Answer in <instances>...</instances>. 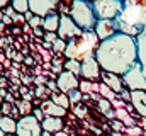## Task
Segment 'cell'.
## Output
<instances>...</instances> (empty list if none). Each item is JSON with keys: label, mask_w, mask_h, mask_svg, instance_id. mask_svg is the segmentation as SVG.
<instances>
[{"label": "cell", "mask_w": 146, "mask_h": 136, "mask_svg": "<svg viewBox=\"0 0 146 136\" xmlns=\"http://www.w3.org/2000/svg\"><path fill=\"white\" fill-rule=\"evenodd\" d=\"M99 105H100L102 111H109L110 109V101H107V99H100V101H99Z\"/></svg>", "instance_id": "obj_29"}, {"label": "cell", "mask_w": 146, "mask_h": 136, "mask_svg": "<svg viewBox=\"0 0 146 136\" xmlns=\"http://www.w3.org/2000/svg\"><path fill=\"white\" fill-rule=\"evenodd\" d=\"M42 126V131H48V133H60L63 129V121L61 117H54V116H46L41 123Z\"/></svg>", "instance_id": "obj_15"}, {"label": "cell", "mask_w": 146, "mask_h": 136, "mask_svg": "<svg viewBox=\"0 0 146 136\" xmlns=\"http://www.w3.org/2000/svg\"><path fill=\"white\" fill-rule=\"evenodd\" d=\"M66 95H68V99H70L72 104H76V102L82 99V95H83V94H82V90H80V89H73V90H70Z\"/></svg>", "instance_id": "obj_24"}, {"label": "cell", "mask_w": 146, "mask_h": 136, "mask_svg": "<svg viewBox=\"0 0 146 136\" xmlns=\"http://www.w3.org/2000/svg\"><path fill=\"white\" fill-rule=\"evenodd\" d=\"M10 2H12V0H0V9H2V10H5V9L10 5Z\"/></svg>", "instance_id": "obj_33"}, {"label": "cell", "mask_w": 146, "mask_h": 136, "mask_svg": "<svg viewBox=\"0 0 146 136\" xmlns=\"http://www.w3.org/2000/svg\"><path fill=\"white\" fill-rule=\"evenodd\" d=\"M145 136H146V133H145Z\"/></svg>", "instance_id": "obj_44"}, {"label": "cell", "mask_w": 146, "mask_h": 136, "mask_svg": "<svg viewBox=\"0 0 146 136\" xmlns=\"http://www.w3.org/2000/svg\"><path fill=\"white\" fill-rule=\"evenodd\" d=\"M3 15H5V12H3V10L0 9V22H2V19H3Z\"/></svg>", "instance_id": "obj_37"}, {"label": "cell", "mask_w": 146, "mask_h": 136, "mask_svg": "<svg viewBox=\"0 0 146 136\" xmlns=\"http://www.w3.org/2000/svg\"><path fill=\"white\" fill-rule=\"evenodd\" d=\"M0 70H2V65H0Z\"/></svg>", "instance_id": "obj_43"}, {"label": "cell", "mask_w": 146, "mask_h": 136, "mask_svg": "<svg viewBox=\"0 0 146 136\" xmlns=\"http://www.w3.org/2000/svg\"><path fill=\"white\" fill-rule=\"evenodd\" d=\"M114 21L117 24L119 33L138 37L139 34H143L146 31V9L143 5L129 0V2L124 3L122 12Z\"/></svg>", "instance_id": "obj_2"}, {"label": "cell", "mask_w": 146, "mask_h": 136, "mask_svg": "<svg viewBox=\"0 0 146 136\" xmlns=\"http://www.w3.org/2000/svg\"><path fill=\"white\" fill-rule=\"evenodd\" d=\"M10 7L17 12V14H26L29 12V0H12L10 2Z\"/></svg>", "instance_id": "obj_20"}, {"label": "cell", "mask_w": 146, "mask_h": 136, "mask_svg": "<svg viewBox=\"0 0 146 136\" xmlns=\"http://www.w3.org/2000/svg\"><path fill=\"white\" fill-rule=\"evenodd\" d=\"M34 34H36V36H42V37H44L46 31H44V29H41V27H36V29H34Z\"/></svg>", "instance_id": "obj_34"}, {"label": "cell", "mask_w": 146, "mask_h": 136, "mask_svg": "<svg viewBox=\"0 0 146 136\" xmlns=\"http://www.w3.org/2000/svg\"><path fill=\"white\" fill-rule=\"evenodd\" d=\"M2 116H3V114H2V107H0V119H2Z\"/></svg>", "instance_id": "obj_40"}, {"label": "cell", "mask_w": 146, "mask_h": 136, "mask_svg": "<svg viewBox=\"0 0 146 136\" xmlns=\"http://www.w3.org/2000/svg\"><path fill=\"white\" fill-rule=\"evenodd\" d=\"M5 136H17V135H5Z\"/></svg>", "instance_id": "obj_41"}, {"label": "cell", "mask_w": 146, "mask_h": 136, "mask_svg": "<svg viewBox=\"0 0 146 136\" xmlns=\"http://www.w3.org/2000/svg\"><path fill=\"white\" fill-rule=\"evenodd\" d=\"M121 78L122 83L131 90H146V68H143L139 63H136Z\"/></svg>", "instance_id": "obj_5"}, {"label": "cell", "mask_w": 146, "mask_h": 136, "mask_svg": "<svg viewBox=\"0 0 146 136\" xmlns=\"http://www.w3.org/2000/svg\"><path fill=\"white\" fill-rule=\"evenodd\" d=\"M100 77H102L104 83L109 87L110 90H114L115 94L122 92V85H124V83H122V78H121L119 75H115V73H109V71H102Z\"/></svg>", "instance_id": "obj_13"}, {"label": "cell", "mask_w": 146, "mask_h": 136, "mask_svg": "<svg viewBox=\"0 0 146 136\" xmlns=\"http://www.w3.org/2000/svg\"><path fill=\"white\" fill-rule=\"evenodd\" d=\"M0 107H2V114H3V116H10V114H9V111H10V105H9L7 102H2V105H0Z\"/></svg>", "instance_id": "obj_31"}, {"label": "cell", "mask_w": 146, "mask_h": 136, "mask_svg": "<svg viewBox=\"0 0 146 136\" xmlns=\"http://www.w3.org/2000/svg\"><path fill=\"white\" fill-rule=\"evenodd\" d=\"M3 12H5V15H9V17H10V19H14V17H15V15H17V12H15V10H14V9H12V7H10V5H9V7H7V9H5V10H3Z\"/></svg>", "instance_id": "obj_30"}, {"label": "cell", "mask_w": 146, "mask_h": 136, "mask_svg": "<svg viewBox=\"0 0 146 136\" xmlns=\"http://www.w3.org/2000/svg\"><path fill=\"white\" fill-rule=\"evenodd\" d=\"M0 136H5V133H3V131H2V129H0Z\"/></svg>", "instance_id": "obj_39"}, {"label": "cell", "mask_w": 146, "mask_h": 136, "mask_svg": "<svg viewBox=\"0 0 146 136\" xmlns=\"http://www.w3.org/2000/svg\"><path fill=\"white\" fill-rule=\"evenodd\" d=\"M68 15L82 31H94V27L99 21L92 9V3L85 2V0H72Z\"/></svg>", "instance_id": "obj_3"}, {"label": "cell", "mask_w": 146, "mask_h": 136, "mask_svg": "<svg viewBox=\"0 0 146 136\" xmlns=\"http://www.w3.org/2000/svg\"><path fill=\"white\" fill-rule=\"evenodd\" d=\"M94 33L97 34L99 41H106L110 36L119 33V29H117V24L114 19H99L95 27H94Z\"/></svg>", "instance_id": "obj_10"}, {"label": "cell", "mask_w": 146, "mask_h": 136, "mask_svg": "<svg viewBox=\"0 0 146 136\" xmlns=\"http://www.w3.org/2000/svg\"><path fill=\"white\" fill-rule=\"evenodd\" d=\"M41 136H51V133H48V131H42V135Z\"/></svg>", "instance_id": "obj_38"}, {"label": "cell", "mask_w": 146, "mask_h": 136, "mask_svg": "<svg viewBox=\"0 0 146 136\" xmlns=\"http://www.w3.org/2000/svg\"><path fill=\"white\" fill-rule=\"evenodd\" d=\"M131 104L138 111V114L146 117V90H131L129 92Z\"/></svg>", "instance_id": "obj_12"}, {"label": "cell", "mask_w": 146, "mask_h": 136, "mask_svg": "<svg viewBox=\"0 0 146 136\" xmlns=\"http://www.w3.org/2000/svg\"><path fill=\"white\" fill-rule=\"evenodd\" d=\"M56 39H58V33H46L44 34V41L49 43V44H53Z\"/></svg>", "instance_id": "obj_27"}, {"label": "cell", "mask_w": 146, "mask_h": 136, "mask_svg": "<svg viewBox=\"0 0 146 136\" xmlns=\"http://www.w3.org/2000/svg\"><path fill=\"white\" fill-rule=\"evenodd\" d=\"M51 101L54 102V104H58V105H61L63 109H68L70 107V99H68V95L66 94H63V92H53L51 94Z\"/></svg>", "instance_id": "obj_19"}, {"label": "cell", "mask_w": 146, "mask_h": 136, "mask_svg": "<svg viewBox=\"0 0 146 136\" xmlns=\"http://www.w3.org/2000/svg\"><path fill=\"white\" fill-rule=\"evenodd\" d=\"M60 14L58 10L56 12H51L49 15H46L42 19V29L46 33H58V27H60Z\"/></svg>", "instance_id": "obj_16"}, {"label": "cell", "mask_w": 146, "mask_h": 136, "mask_svg": "<svg viewBox=\"0 0 146 136\" xmlns=\"http://www.w3.org/2000/svg\"><path fill=\"white\" fill-rule=\"evenodd\" d=\"M27 24H29V27L36 29V27H39V26H42V17H39V15H33V19H31Z\"/></svg>", "instance_id": "obj_26"}, {"label": "cell", "mask_w": 146, "mask_h": 136, "mask_svg": "<svg viewBox=\"0 0 146 136\" xmlns=\"http://www.w3.org/2000/svg\"><path fill=\"white\" fill-rule=\"evenodd\" d=\"M78 85H80V80H78V77H76V75H73L72 71L65 70V71H61V73L58 75L56 87L60 89V92L68 94V92L73 90V89H78Z\"/></svg>", "instance_id": "obj_11"}, {"label": "cell", "mask_w": 146, "mask_h": 136, "mask_svg": "<svg viewBox=\"0 0 146 136\" xmlns=\"http://www.w3.org/2000/svg\"><path fill=\"white\" fill-rule=\"evenodd\" d=\"M14 104L19 107L17 111H21L22 116H29V114L34 111V109H33V104H31L29 101H17V102H14Z\"/></svg>", "instance_id": "obj_21"}, {"label": "cell", "mask_w": 146, "mask_h": 136, "mask_svg": "<svg viewBox=\"0 0 146 136\" xmlns=\"http://www.w3.org/2000/svg\"><path fill=\"white\" fill-rule=\"evenodd\" d=\"M90 3L97 19H115L124 9L122 0H92Z\"/></svg>", "instance_id": "obj_4"}, {"label": "cell", "mask_w": 146, "mask_h": 136, "mask_svg": "<svg viewBox=\"0 0 146 136\" xmlns=\"http://www.w3.org/2000/svg\"><path fill=\"white\" fill-rule=\"evenodd\" d=\"M0 129H2L5 135H15L17 121H15L12 116H2V119H0Z\"/></svg>", "instance_id": "obj_18"}, {"label": "cell", "mask_w": 146, "mask_h": 136, "mask_svg": "<svg viewBox=\"0 0 146 136\" xmlns=\"http://www.w3.org/2000/svg\"><path fill=\"white\" fill-rule=\"evenodd\" d=\"M17 136H41L42 135V126L33 114L29 116H22L17 121V129H15Z\"/></svg>", "instance_id": "obj_6"}, {"label": "cell", "mask_w": 146, "mask_h": 136, "mask_svg": "<svg viewBox=\"0 0 146 136\" xmlns=\"http://www.w3.org/2000/svg\"><path fill=\"white\" fill-rule=\"evenodd\" d=\"M46 116H54V117H63L66 114V109H63L61 105L54 104L53 101H44L41 102V107H39Z\"/></svg>", "instance_id": "obj_14"}, {"label": "cell", "mask_w": 146, "mask_h": 136, "mask_svg": "<svg viewBox=\"0 0 146 136\" xmlns=\"http://www.w3.org/2000/svg\"><path fill=\"white\" fill-rule=\"evenodd\" d=\"M117 114H119V116H121V117L127 123V124H133V119H131V117H127V116H126V112H122L121 109H117Z\"/></svg>", "instance_id": "obj_32"}, {"label": "cell", "mask_w": 146, "mask_h": 136, "mask_svg": "<svg viewBox=\"0 0 146 136\" xmlns=\"http://www.w3.org/2000/svg\"><path fill=\"white\" fill-rule=\"evenodd\" d=\"M68 71H72L73 75H76V77H80V68H82V63L78 61V60H68L66 63H65V67Z\"/></svg>", "instance_id": "obj_22"}, {"label": "cell", "mask_w": 146, "mask_h": 136, "mask_svg": "<svg viewBox=\"0 0 146 136\" xmlns=\"http://www.w3.org/2000/svg\"><path fill=\"white\" fill-rule=\"evenodd\" d=\"M99 92H100L107 101H114V99H115V92H114V90H110L106 83H99Z\"/></svg>", "instance_id": "obj_23"}, {"label": "cell", "mask_w": 146, "mask_h": 136, "mask_svg": "<svg viewBox=\"0 0 146 136\" xmlns=\"http://www.w3.org/2000/svg\"><path fill=\"white\" fill-rule=\"evenodd\" d=\"M60 15H61L60 17V27H58V37L60 39L68 43V41H72V39L83 34V31L73 22V19L68 14H60Z\"/></svg>", "instance_id": "obj_7"}, {"label": "cell", "mask_w": 146, "mask_h": 136, "mask_svg": "<svg viewBox=\"0 0 146 136\" xmlns=\"http://www.w3.org/2000/svg\"><path fill=\"white\" fill-rule=\"evenodd\" d=\"M33 116L36 117V119L39 121V123H42V119L46 117V114H44V112H42L41 109H34V111H33Z\"/></svg>", "instance_id": "obj_28"}, {"label": "cell", "mask_w": 146, "mask_h": 136, "mask_svg": "<svg viewBox=\"0 0 146 136\" xmlns=\"http://www.w3.org/2000/svg\"><path fill=\"white\" fill-rule=\"evenodd\" d=\"M82 68H80V77L83 80H97L102 73V68L99 65L95 55H90V56H85L82 61Z\"/></svg>", "instance_id": "obj_8"}, {"label": "cell", "mask_w": 146, "mask_h": 136, "mask_svg": "<svg viewBox=\"0 0 146 136\" xmlns=\"http://www.w3.org/2000/svg\"><path fill=\"white\" fill-rule=\"evenodd\" d=\"M2 22H3L5 26H7V24H14V21H12V19L9 17V15H3V19H2Z\"/></svg>", "instance_id": "obj_35"}, {"label": "cell", "mask_w": 146, "mask_h": 136, "mask_svg": "<svg viewBox=\"0 0 146 136\" xmlns=\"http://www.w3.org/2000/svg\"><path fill=\"white\" fill-rule=\"evenodd\" d=\"M95 58L102 71L115 73L122 77L138 63V46L136 37L124 33H117L109 39L100 41L95 49Z\"/></svg>", "instance_id": "obj_1"}, {"label": "cell", "mask_w": 146, "mask_h": 136, "mask_svg": "<svg viewBox=\"0 0 146 136\" xmlns=\"http://www.w3.org/2000/svg\"><path fill=\"white\" fill-rule=\"evenodd\" d=\"M122 2H124V3H126V2H129V0H122Z\"/></svg>", "instance_id": "obj_42"}, {"label": "cell", "mask_w": 146, "mask_h": 136, "mask_svg": "<svg viewBox=\"0 0 146 136\" xmlns=\"http://www.w3.org/2000/svg\"><path fill=\"white\" fill-rule=\"evenodd\" d=\"M136 46H138V63L146 68V31L136 37Z\"/></svg>", "instance_id": "obj_17"}, {"label": "cell", "mask_w": 146, "mask_h": 136, "mask_svg": "<svg viewBox=\"0 0 146 136\" xmlns=\"http://www.w3.org/2000/svg\"><path fill=\"white\" fill-rule=\"evenodd\" d=\"M133 2H136V3H139V5H143L146 9V0H133Z\"/></svg>", "instance_id": "obj_36"}, {"label": "cell", "mask_w": 146, "mask_h": 136, "mask_svg": "<svg viewBox=\"0 0 146 136\" xmlns=\"http://www.w3.org/2000/svg\"><path fill=\"white\" fill-rule=\"evenodd\" d=\"M53 49L56 51V53H65V49H66V41H63V39H56L54 43H53Z\"/></svg>", "instance_id": "obj_25"}, {"label": "cell", "mask_w": 146, "mask_h": 136, "mask_svg": "<svg viewBox=\"0 0 146 136\" xmlns=\"http://www.w3.org/2000/svg\"><path fill=\"white\" fill-rule=\"evenodd\" d=\"M60 3L61 0H29V10L34 15H39L44 19L51 12H56Z\"/></svg>", "instance_id": "obj_9"}]
</instances>
